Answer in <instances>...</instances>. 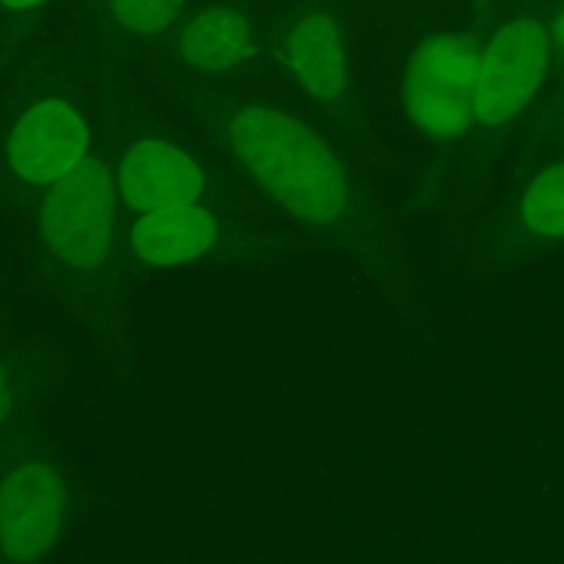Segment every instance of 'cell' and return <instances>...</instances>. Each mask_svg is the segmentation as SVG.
<instances>
[{"label":"cell","instance_id":"4fadbf2b","mask_svg":"<svg viewBox=\"0 0 564 564\" xmlns=\"http://www.w3.org/2000/svg\"><path fill=\"white\" fill-rule=\"evenodd\" d=\"M11 411V391H9V375H6V369L0 367V424L6 422V416H9Z\"/></svg>","mask_w":564,"mask_h":564},{"label":"cell","instance_id":"ba28073f","mask_svg":"<svg viewBox=\"0 0 564 564\" xmlns=\"http://www.w3.org/2000/svg\"><path fill=\"white\" fill-rule=\"evenodd\" d=\"M215 220L196 204L149 213L132 226V248L149 264H180L213 246Z\"/></svg>","mask_w":564,"mask_h":564},{"label":"cell","instance_id":"5b68a950","mask_svg":"<svg viewBox=\"0 0 564 564\" xmlns=\"http://www.w3.org/2000/svg\"><path fill=\"white\" fill-rule=\"evenodd\" d=\"M66 490L42 463L14 468L0 482V551L11 562H36L53 549L64 527Z\"/></svg>","mask_w":564,"mask_h":564},{"label":"cell","instance_id":"8992f818","mask_svg":"<svg viewBox=\"0 0 564 564\" xmlns=\"http://www.w3.org/2000/svg\"><path fill=\"white\" fill-rule=\"evenodd\" d=\"M88 149V127L61 99L39 102L17 121L9 138V165L28 182L53 185L69 174Z\"/></svg>","mask_w":564,"mask_h":564},{"label":"cell","instance_id":"3957f363","mask_svg":"<svg viewBox=\"0 0 564 564\" xmlns=\"http://www.w3.org/2000/svg\"><path fill=\"white\" fill-rule=\"evenodd\" d=\"M116 193L108 169L83 158L69 174L53 182L42 207L47 246L77 270H91L108 259L113 246Z\"/></svg>","mask_w":564,"mask_h":564},{"label":"cell","instance_id":"30bf717a","mask_svg":"<svg viewBox=\"0 0 564 564\" xmlns=\"http://www.w3.org/2000/svg\"><path fill=\"white\" fill-rule=\"evenodd\" d=\"M180 47L187 64L196 66V69H231L248 55L251 28L240 11L209 9L187 22Z\"/></svg>","mask_w":564,"mask_h":564},{"label":"cell","instance_id":"8fae6325","mask_svg":"<svg viewBox=\"0 0 564 564\" xmlns=\"http://www.w3.org/2000/svg\"><path fill=\"white\" fill-rule=\"evenodd\" d=\"M523 220L534 235L564 237V163L532 182L523 198Z\"/></svg>","mask_w":564,"mask_h":564},{"label":"cell","instance_id":"9c48e42d","mask_svg":"<svg viewBox=\"0 0 564 564\" xmlns=\"http://www.w3.org/2000/svg\"><path fill=\"white\" fill-rule=\"evenodd\" d=\"M286 58L297 83L317 99H336L345 86L339 25L330 14H308L286 39Z\"/></svg>","mask_w":564,"mask_h":564},{"label":"cell","instance_id":"52a82bcc","mask_svg":"<svg viewBox=\"0 0 564 564\" xmlns=\"http://www.w3.org/2000/svg\"><path fill=\"white\" fill-rule=\"evenodd\" d=\"M119 187L132 209L149 215L196 202L204 176L182 149L163 141H143L121 160Z\"/></svg>","mask_w":564,"mask_h":564},{"label":"cell","instance_id":"7a4b0ae2","mask_svg":"<svg viewBox=\"0 0 564 564\" xmlns=\"http://www.w3.org/2000/svg\"><path fill=\"white\" fill-rule=\"evenodd\" d=\"M482 55L468 39L433 36L405 72L408 119L435 138L457 135L477 119Z\"/></svg>","mask_w":564,"mask_h":564},{"label":"cell","instance_id":"5bb4252c","mask_svg":"<svg viewBox=\"0 0 564 564\" xmlns=\"http://www.w3.org/2000/svg\"><path fill=\"white\" fill-rule=\"evenodd\" d=\"M554 44H556V55H560L562 66H564V11L556 17V28H554Z\"/></svg>","mask_w":564,"mask_h":564},{"label":"cell","instance_id":"7c38bea8","mask_svg":"<svg viewBox=\"0 0 564 564\" xmlns=\"http://www.w3.org/2000/svg\"><path fill=\"white\" fill-rule=\"evenodd\" d=\"M185 0H110L116 20L138 33L163 31L174 22Z\"/></svg>","mask_w":564,"mask_h":564},{"label":"cell","instance_id":"277c9868","mask_svg":"<svg viewBox=\"0 0 564 564\" xmlns=\"http://www.w3.org/2000/svg\"><path fill=\"white\" fill-rule=\"evenodd\" d=\"M549 69V36L538 20H516L501 28L479 66L477 116L485 124H505L543 83Z\"/></svg>","mask_w":564,"mask_h":564},{"label":"cell","instance_id":"6da1fadb","mask_svg":"<svg viewBox=\"0 0 564 564\" xmlns=\"http://www.w3.org/2000/svg\"><path fill=\"white\" fill-rule=\"evenodd\" d=\"M242 169L292 215L328 224L347 204L341 165L325 143L292 116L251 105L229 127Z\"/></svg>","mask_w":564,"mask_h":564},{"label":"cell","instance_id":"9a60e30c","mask_svg":"<svg viewBox=\"0 0 564 564\" xmlns=\"http://www.w3.org/2000/svg\"><path fill=\"white\" fill-rule=\"evenodd\" d=\"M3 6H9V9H31V6L42 3V0H0Z\"/></svg>","mask_w":564,"mask_h":564}]
</instances>
